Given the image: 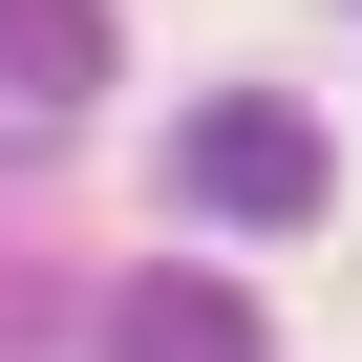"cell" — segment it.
Instances as JSON below:
<instances>
[{
	"instance_id": "cell-1",
	"label": "cell",
	"mask_w": 362,
	"mask_h": 362,
	"mask_svg": "<svg viewBox=\"0 0 362 362\" xmlns=\"http://www.w3.org/2000/svg\"><path fill=\"white\" fill-rule=\"evenodd\" d=\"M170 170H192V214H256V235H298V214H320V107H277V86H214Z\"/></svg>"
},
{
	"instance_id": "cell-2",
	"label": "cell",
	"mask_w": 362,
	"mask_h": 362,
	"mask_svg": "<svg viewBox=\"0 0 362 362\" xmlns=\"http://www.w3.org/2000/svg\"><path fill=\"white\" fill-rule=\"evenodd\" d=\"M107 362H277V341H256L235 277H128L107 298Z\"/></svg>"
},
{
	"instance_id": "cell-3",
	"label": "cell",
	"mask_w": 362,
	"mask_h": 362,
	"mask_svg": "<svg viewBox=\"0 0 362 362\" xmlns=\"http://www.w3.org/2000/svg\"><path fill=\"white\" fill-rule=\"evenodd\" d=\"M107 86V0H0V107H86Z\"/></svg>"
}]
</instances>
